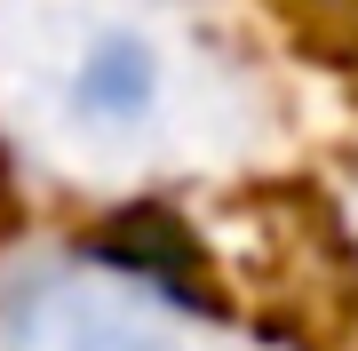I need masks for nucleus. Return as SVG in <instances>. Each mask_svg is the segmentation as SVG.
Returning <instances> with one entry per match:
<instances>
[{
	"instance_id": "1",
	"label": "nucleus",
	"mask_w": 358,
	"mask_h": 351,
	"mask_svg": "<svg viewBox=\"0 0 358 351\" xmlns=\"http://www.w3.org/2000/svg\"><path fill=\"white\" fill-rule=\"evenodd\" d=\"M88 104H103V112H143L152 104V56H143V40H103L96 48Z\"/></svg>"
}]
</instances>
